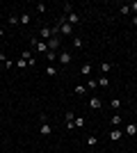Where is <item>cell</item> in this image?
<instances>
[{"label": "cell", "instance_id": "cell-1", "mask_svg": "<svg viewBox=\"0 0 137 153\" xmlns=\"http://www.w3.org/2000/svg\"><path fill=\"white\" fill-rule=\"evenodd\" d=\"M57 25H59V34H64V37H71V34H73V25H69L64 19H59Z\"/></svg>", "mask_w": 137, "mask_h": 153}, {"label": "cell", "instance_id": "cell-2", "mask_svg": "<svg viewBox=\"0 0 137 153\" xmlns=\"http://www.w3.org/2000/svg\"><path fill=\"white\" fill-rule=\"evenodd\" d=\"M46 44H48V51H62V39L59 37H53V39H48V41H46Z\"/></svg>", "mask_w": 137, "mask_h": 153}, {"label": "cell", "instance_id": "cell-3", "mask_svg": "<svg viewBox=\"0 0 137 153\" xmlns=\"http://www.w3.org/2000/svg\"><path fill=\"white\" fill-rule=\"evenodd\" d=\"M66 23H69V25H73V27H76V25H78V23H80V14L78 12H69V14H66Z\"/></svg>", "mask_w": 137, "mask_h": 153}, {"label": "cell", "instance_id": "cell-4", "mask_svg": "<svg viewBox=\"0 0 137 153\" xmlns=\"http://www.w3.org/2000/svg\"><path fill=\"white\" fill-rule=\"evenodd\" d=\"M57 62H59V64H71V62H73V55H71L69 51H59Z\"/></svg>", "mask_w": 137, "mask_h": 153}, {"label": "cell", "instance_id": "cell-5", "mask_svg": "<svg viewBox=\"0 0 137 153\" xmlns=\"http://www.w3.org/2000/svg\"><path fill=\"white\" fill-rule=\"evenodd\" d=\"M39 119H41V128H39V133H41V135H50V123H48L46 114H41Z\"/></svg>", "mask_w": 137, "mask_h": 153}, {"label": "cell", "instance_id": "cell-6", "mask_svg": "<svg viewBox=\"0 0 137 153\" xmlns=\"http://www.w3.org/2000/svg\"><path fill=\"white\" fill-rule=\"evenodd\" d=\"M107 137H110L112 142H119L121 137H124V130H121V128H112L110 133H107Z\"/></svg>", "mask_w": 137, "mask_h": 153}, {"label": "cell", "instance_id": "cell-7", "mask_svg": "<svg viewBox=\"0 0 137 153\" xmlns=\"http://www.w3.org/2000/svg\"><path fill=\"white\" fill-rule=\"evenodd\" d=\"M89 108L91 110H101V108H103V101H101L98 96H91V98H89Z\"/></svg>", "mask_w": 137, "mask_h": 153}, {"label": "cell", "instance_id": "cell-8", "mask_svg": "<svg viewBox=\"0 0 137 153\" xmlns=\"http://www.w3.org/2000/svg\"><path fill=\"white\" fill-rule=\"evenodd\" d=\"M50 37H53L50 27H41V32H39V39H41V41H48Z\"/></svg>", "mask_w": 137, "mask_h": 153}, {"label": "cell", "instance_id": "cell-9", "mask_svg": "<svg viewBox=\"0 0 137 153\" xmlns=\"http://www.w3.org/2000/svg\"><path fill=\"white\" fill-rule=\"evenodd\" d=\"M59 73V69L57 66H53V64H48V66H46V76H50V78H55Z\"/></svg>", "mask_w": 137, "mask_h": 153}, {"label": "cell", "instance_id": "cell-10", "mask_svg": "<svg viewBox=\"0 0 137 153\" xmlns=\"http://www.w3.org/2000/svg\"><path fill=\"white\" fill-rule=\"evenodd\" d=\"M91 71H94V66H91V64H82V69H80V73L89 78V76H91Z\"/></svg>", "mask_w": 137, "mask_h": 153}, {"label": "cell", "instance_id": "cell-11", "mask_svg": "<svg viewBox=\"0 0 137 153\" xmlns=\"http://www.w3.org/2000/svg\"><path fill=\"white\" fill-rule=\"evenodd\" d=\"M124 135H137V123H128L126 126V133Z\"/></svg>", "mask_w": 137, "mask_h": 153}, {"label": "cell", "instance_id": "cell-12", "mask_svg": "<svg viewBox=\"0 0 137 153\" xmlns=\"http://www.w3.org/2000/svg\"><path fill=\"white\" fill-rule=\"evenodd\" d=\"M96 144H98V137H96V135H87V146L94 149Z\"/></svg>", "mask_w": 137, "mask_h": 153}, {"label": "cell", "instance_id": "cell-13", "mask_svg": "<svg viewBox=\"0 0 137 153\" xmlns=\"http://www.w3.org/2000/svg\"><path fill=\"white\" fill-rule=\"evenodd\" d=\"M46 57H48V62H57L59 53H57V51H48V53H46Z\"/></svg>", "mask_w": 137, "mask_h": 153}, {"label": "cell", "instance_id": "cell-14", "mask_svg": "<svg viewBox=\"0 0 137 153\" xmlns=\"http://www.w3.org/2000/svg\"><path fill=\"white\" fill-rule=\"evenodd\" d=\"M71 46L76 48V51H78V48H82V39H80V37H73V39H71Z\"/></svg>", "mask_w": 137, "mask_h": 153}, {"label": "cell", "instance_id": "cell-15", "mask_svg": "<svg viewBox=\"0 0 137 153\" xmlns=\"http://www.w3.org/2000/svg\"><path fill=\"white\" fill-rule=\"evenodd\" d=\"M110 108L114 110V112H117V110L121 108V98H112V101H110Z\"/></svg>", "mask_w": 137, "mask_h": 153}, {"label": "cell", "instance_id": "cell-16", "mask_svg": "<svg viewBox=\"0 0 137 153\" xmlns=\"http://www.w3.org/2000/svg\"><path fill=\"white\" fill-rule=\"evenodd\" d=\"M16 66H19V69H27V66H30V62H27V59H23V57H19V59H16Z\"/></svg>", "mask_w": 137, "mask_h": 153}, {"label": "cell", "instance_id": "cell-17", "mask_svg": "<svg viewBox=\"0 0 137 153\" xmlns=\"http://www.w3.org/2000/svg\"><path fill=\"white\" fill-rule=\"evenodd\" d=\"M110 121H112V126H114V128H119V126H121V114H112Z\"/></svg>", "mask_w": 137, "mask_h": 153}, {"label": "cell", "instance_id": "cell-18", "mask_svg": "<svg viewBox=\"0 0 137 153\" xmlns=\"http://www.w3.org/2000/svg\"><path fill=\"white\" fill-rule=\"evenodd\" d=\"M73 91H76V96H85V94H87V87H85V85H78Z\"/></svg>", "mask_w": 137, "mask_h": 153}, {"label": "cell", "instance_id": "cell-19", "mask_svg": "<svg viewBox=\"0 0 137 153\" xmlns=\"http://www.w3.org/2000/svg\"><path fill=\"white\" fill-rule=\"evenodd\" d=\"M101 71H103V73H110L112 71V62H101Z\"/></svg>", "mask_w": 137, "mask_h": 153}, {"label": "cell", "instance_id": "cell-20", "mask_svg": "<svg viewBox=\"0 0 137 153\" xmlns=\"http://www.w3.org/2000/svg\"><path fill=\"white\" fill-rule=\"evenodd\" d=\"M19 21H21V25H27V23H30V14H21Z\"/></svg>", "mask_w": 137, "mask_h": 153}, {"label": "cell", "instance_id": "cell-21", "mask_svg": "<svg viewBox=\"0 0 137 153\" xmlns=\"http://www.w3.org/2000/svg\"><path fill=\"white\" fill-rule=\"evenodd\" d=\"M98 87H110V80H107V76L98 78Z\"/></svg>", "mask_w": 137, "mask_h": 153}, {"label": "cell", "instance_id": "cell-22", "mask_svg": "<svg viewBox=\"0 0 137 153\" xmlns=\"http://www.w3.org/2000/svg\"><path fill=\"white\" fill-rule=\"evenodd\" d=\"M96 87H98V80L89 78V80H87V89H96Z\"/></svg>", "mask_w": 137, "mask_h": 153}, {"label": "cell", "instance_id": "cell-23", "mask_svg": "<svg viewBox=\"0 0 137 153\" xmlns=\"http://www.w3.org/2000/svg\"><path fill=\"white\" fill-rule=\"evenodd\" d=\"M73 126H76V128H82V126H85V119H82V117H76V119H73Z\"/></svg>", "mask_w": 137, "mask_h": 153}, {"label": "cell", "instance_id": "cell-24", "mask_svg": "<svg viewBox=\"0 0 137 153\" xmlns=\"http://www.w3.org/2000/svg\"><path fill=\"white\" fill-rule=\"evenodd\" d=\"M7 23H9V25H21L19 16H9V19H7Z\"/></svg>", "mask_w": 137, "mask_h": 153}, {"label": "cell", "instance_id": "cell-25", "mask_svg": "<svg viewBox=\"0 0 137 153\" xmlns=\"http://www.w3.org/2000/svg\"><path fill=\"white\" fill-rule=\"evenodd\" d=\"M119 12H121V16H128V14H130V7H128V5H121V7H119Z\"/></svg>", "mask_w": 137, "mask_h": 153}, {"label": "cell", "instance_id": "cell-26", "mask_svg": "<svg viewBox=\"0 0 137 153\" xmlns=\"http://www.w3.org/2000/svg\"><path fill=\"white\" fill-rule=\"evenodd\" d=\"M73 119H76V114H73V112H66V114H64V121H66V123H71Z\"/></svg>", "mask_w": 137, "mask_h": 153}, {"label": "cell", "instance_id": "cell-27", "mask_svg": "<svg viewBox=\"0 0 137 153\" xmlns=\"http://www.w3.org/2000/svg\"><path fill=\"white\" fill-rule=\"evenodd\" d=\"M34 7H37V12H39V14H44V12H46V5H44V2H37Z\"/></svg>", "mask_w": 137, "mask_h": 153}, {"label": "cell", "instance_id": "cell-28", "mask_svg": "<svg viewBox=\"0 0 137 153\" xmlns=\"http://www.w3.org/2000/svg\"><path fill=\"white\" fill-rule=\"evenodd\" d=\"M128 7H130V12H133V14H135V16H137V0H135V2H130V5H128Z\"/></svg>", "mask_w": 137, "mask_h": 153}, {"label": "cell", "instance_id": "cell-29", "mask_svg": "<svg viewBox=\"0 0 137 153\" xmlns=\"http://www.w3.org/2000/svg\"><path fill=\"white\" fill-rule=\"evenodd\" d=\"M0 62H2V64L7 62V55H5V53H0Z\"/></svg>", "mask_w": 137, "mask_h": 153}, {"label": "cell", "instance_id": "cell-30", "mask_svg": "<svg viewBox=\"0 0 137 153\" xmlns=\"http://www.w3.org/2000/svg\"><path fill=\"white\" fill-rule=\"evenodd\" d=\"M130 23H133V25H137V16H135V14H133V19H130Z\"/></svg>", "mask_w": 137, "mask_h": 153}, {"label": "cell", "instance_id": "cell-31", "mask_svg": "<svg viewBox=\"0 0 137 153\" xmlns=\"http://www.w3.org/2000/svg\"><path fill=\"white\" fill-rule=\"evenodd\" d=\"M2 37H5V30H2V27H0V39H2Z\"/></svg>", "mask_w": 137, "mask_h": 153}, {"label": "cell", "instance_id": "cell-32", "mask_svg": "<svg viewBox=\"0 0 137 153\" xmlns=\"http://www.w3.org/2000/svg\"><path fill=\"white\" fill-rule=\"evenodd\" d=\"M2 71H5V66H2V62H0V73H2Z\"/></svg>", "mask_w": 137, "mask_h": 153}, {"label": "cell", "instance_id": "cell-33", "mask_svg": "<svg viewBox=\"0 0 137 153\" xmlns=\"http://www.w3.org/2000/svg\"><path fill=\"white\" fill-rule=\"evenodd\" d=\"M130 153H137V151H130Z\"/></svg>", "mask_w": 137, "mask_h": 153}]
</instances>
